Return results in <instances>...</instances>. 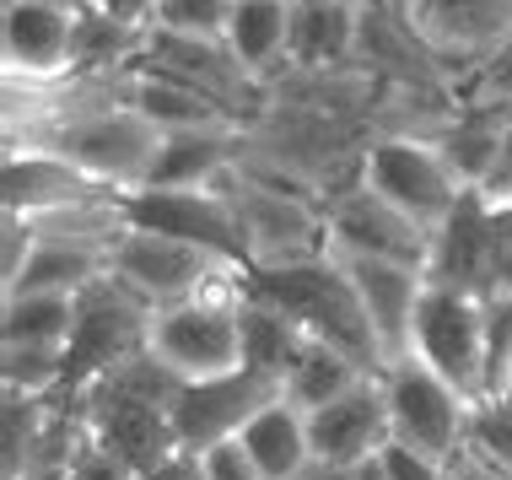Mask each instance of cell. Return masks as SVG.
I'll return each mask as SVG.
<instances>
[{
	"label": "cell",
	"mask_w": 512,
	"mask_h": 480,
	"mask_svg": "<svg viewBox=\"0 0 512 480\" xmlns=\"http://www.w3.org/2000/svg\"><path fill=\"white\" fill-rule=\"evenodd\" d=\"M92 11H103V17H114L124 27H141V33L157 27V0H92Z\"/></svg>",
	"instance_id": "cell-40"
},
{
	"label": "cell",
	"mask_w": 512,
	"mask_h": 480,
	"mask_svg": "<svg viewBox=\"0 0 512 480\" xmlns=\"http://www.w3.org/2000/svg\"><path fill=\"white\" fill-rule=\"evenodd\" d=\"M0 383L17 394L65 389V346H0Z\"/></svg>",
	"instance_id": "cell-31"
},
{
	"label": "cell",
	"mask_w": 512,
	"mask_h": 480,
	"mask_svg": "<svg viewBox=\"0 0 512 480\" xmlns=\"http://www.w3.org/2000/svg\"><path fill=\"white\" fill-rule=\"evenodd\" d=\"M130 103L157 125L162 135H200V130H243V119L232 108H221L211 92L189 87L178 76H162V71H146L135 65L130 71Z\"/></svg>",
	"instance_id": "cell-24"
},
{
	"label": "cell",
	"mask_w": 512,
	"mask_h": 480,
	"mask_svg": "<svg viewBox=\"0 0 512 480\" xmlns=\"http://www.w3.org/2000/svg\"><path fill=\"white\" fill-rule=\"evenodd\" d=\"M378 464H383V475H389V480H453L442 459L421 454V448H410V443H399V437H389V443L378 448Z\"/></svg>",
	"instance_id": "cell-36"
},
{
	"label": "cell",
	"mask_w": 512,
	"mask_h": 480,
	"mask_svg": "<svg viewBox=\"0 0 512 480\" xmlns=\"http://www.w3.org/2000/svg\"><path fill=\"white\" fill-rule=\"evenodd\" d=\"M248 286L259 297H270L275 308H286L313 340H329L351 362H362L367 373H383L378 335H372L367 308L356 297L351 276H345V265L335 259V249H324L318 259H302V265H286V270H248Z\"/></svg>",
	"instance_id": "cell-4"
},
{
	"label": "cell",
	"mask_w": 512,
	"mask_h": 480,
	"mask_svg": "<svg viewBox=\"0 0 512 480\" xmlns=\"http://www.w3.org/2000/svg\"><path fill=\"white\" fill-rule=\"evenodd\" d=\"M448 475H453V480H512L507 470H496L491 459H480L475 448H464V454L448 464Z\"/></svg>",
	"instance_id": "cell-42"
},
{
	"label": "cell",
	"mask_w": 512,
	"mask_h": 480,
	"mask_svg": "<svg viewBox=\"0 0 512 480\" xmlns=\"http://www.w3.org/2000/svg\"><path fill=\"white\" fill-rule=\"evenodd\" d=\"M491 200V195H486ZM512 292V200H491V265H486V297Z\"/></svg>",
	"instance_id": "cell-35"
},
{
	"label": "cell",
	"mask_w": 512,
	"mask_h": 480,
	"mask_svg": "<svg viewBox=\"0 0 512 480\" xmlns=\"http://www.w3.org/2000/svg\"><path fill=\"white\" fill-rule=\"evenodd\" d=\"M135 65L162 71V76H178V81H189V87L211 92V98L221 108H232L243 125H254V119L265 114V103H270V87L248 71L238 54H232L227 38H189V33L151 27L146 49H141V60H135Z\"/></svg>",
	"instance_id": "cell-12"
},
{
	"label": "cell",
	"mask_w": 512,
	"mask_h": 480,
	"mask_svg": "<svg viewBox=\"0 0 512 480\" xmlns=\"http://www.w3.org/2000/svg\"><path fill=\"white\" fill-rule=\"evenodd\" d=\"M238 437L248 443V454H254V464H259V475H265V480H302L313 470L308 410H297L286 394H275V400L259 410Z\"/></svg>",
	"instance_id": "cell-26"
},
{
	"label": "cell",
	"mask_w": 512,
	"mask_h": 480,
	"mask_svg": "<svg viewBox=\"0 0 512 480\" xmlns=\"http://www.w3.org/2000/svg\"><path fill=\"white\" fill-rule=\"evenodd\" d=\"M362 378H367L362 362H351L340 346L308 335L302 351H297V362L286 367V400H292L297 410H318V405H329L335 394H345L351 383H362Z\"/></svg>",
	"instance_id": "cell-30"
},
{
	"label": "cell",
	"mask_w": 512,
	"mask_h": 480,
	"mask_svg": "<svg viewBox=\"0 0 512 480\" xmlns=\"http://www.w3.org/2000/svg\"><path fill=\"white\" fill-rule=\"evenodd\" d=\"M221 195L238 211L248 270H286V265H302V259H318L329 249L324 200L313 189L286 184V178L238 162L221 178Z\"/></svg>",
	"instance_id": "cell-3"
},
{
	"label": "cell",
	"mask_w": 512,
	"mask_h": 480,
	"mask_svg": "<svg viewBox=\"0 0 512 480\" xmlns=\"http://www.w3.org/2000/svg\"><path fill=\"white\" fill-rule=\"evenodd\" d=\"M437 146L448 152V162L459 168L469 189H486L496 168H502L507 135H512V103L496 98H453L448 119L432 130Z\"/></svg>",
	"instance_id": "cell-23"
},
{
	"label": "cell",
	"mask_w": 512,
	"mask_h": 480,
	"mask_svg": "<svg viewBox=\"0 0 512 480\" xmlns=\"http://www.w3.org/2000/svg\"><path fill=\"white\" fill-rule=\"evenodd\" d=\"M173 389H178V378L151 351L130 356L114 373L81 383L76 405H81V421H87V443L114 454L119 464H130L135 475H146L151 464L178 448L173 410H168Z\"/></svg>",
	"instance_id": "cell-1"
},
{
	"label": "cell",
	"mask_w": 512,
	"mask_h": 480,
	"mask_svg": "<svg viewBox=\"0 0 512 480\" xmlns=\"http://www.w3.org/2000/svg\"><path fill=\"white\" fill-rule=\"evenodd\" d=\"M453 98H496V103H512V38L496 49V60H486L469 81L453 87Z\"/></svg>",
	"instance_id": "cell-38"
},
{
	"label": "cell",
	"mask_w": 512,
	"mask_h": 480,
	"mask_svg": "<svg viewBox=\"0 0 512 480\" xmlns=\"http://www.w3.org/2000/svg\"><path fill=\"white\" fill-rule=\"evenodd\" d=\"M394 11L453 87L496 60V49L512 38V0H399Z\"/></svg>",
	"instance_id": "cell-10"
},
{
	"label": "cell",
	"mask_w": 512,
	"mask_h": 480,
	"mask_svg": "<svg viewBox=\"0 0 512 480\" xmlns=\"http://www.w3.org/2000/svg\"><path fill=\"white\" fill-rule=\"evenodd\" d=\"M71 470H76V464H71ZM71 470H65V464H33V470L17 475V480H71Z\"/></svg>",
	"instance_id": "cell-44"
},
{
	"label": "cell",
	"mask_w": 512,
	"mask_h": 480,
	"mask_svg": "<svg viewBox=\"0 0 512 480\" xmlns=\"http://www.w3.org/2000/svg\"><path fill=\"white\" fill-rule=\"evenodd\" d=\"M410 351L432 373H442L469 405H486L491 394V351H486V297L459 286L426 281L421 313H415Z\"/></svg>",
	"instance_id": "cell-8"
},
{
	"label": "cell",
	"mask_w": 512,
	"mask_h": 480,
	"mask_svg": "<svg viewBox=\"0 0 512 480\" xmlns=\"http://www.w3.org/2000/svg\"><path fill=\"white\" fill-rule=\"evenodd\" d=\"M480 459H491L496 470L512 475V400H486L475 405V416H469V443Z\"/></svg>",
	"instance_id": "cell-33"
},
{
	"label": "cell",
	"mask_w": 512,
	"mask_h": 480,
	"mask_svg": "<svg viewBox=\"0 0 512 480\" xmlns=\"http://www.w3.org/2000/svg\"><path fill=\"white\" fill-rule=\"evenodd\" d=\"M119 189L98 184L81 173L71 157L44 152V146H22L0 162V205L11 216H60V211H87V205H119Z\"/></svg>",
	"instance_id": "cell-16"
},
{
	"label": "cell",
	"mask_w": 512,
	"mask_h": 480,
	"mask_svg": "<svg viewBox=\"0 0 512 480\" xmlns=\"http://www.w3.org/2000/svg\"><path fill=\"white\" fill-rule=\"evenodd\" d=\"M238 0H157V27L189 38H227Z\"/></svg>",
	"instance_id": "cell-32"
},
{
	"label": "cell",
	"mask_w": 512,
	"mask_h": 480,
	"mask_svg": "<svg viewBox=\"0 0 512 480\" xmlns=\"http://www.w3.org/2000/svg\"><path fill=\"white\" fill-rule=\"evenodd\" d=\"M243 303H248V270L216 281L211 292L189 297V303L151 313V340L146 351L178 383H205L227 378L243 367Z\"/></svg>",
	"instance_id": "cell-5"
},
{
	"label": "cell",
	"mask_w": 512,
	"mask_h": 480,
	"mask_svg": "<svg viewBox=\"0 0 512 480\" xmlns=\"http://www.w3.org/2000/svg\"><path fill=\"white\" fill-rule=\"evenodd\" d=\"M486 265H491V200H486V189H464V200L432 232L426 281L486 297Z\"/></svg>",
	"instance_id": "cell-21"
},
{
	"label": "cell",
	"mask_w": 512,
	"mask_h": 480,
	"mask_svg": "<svg viewBox=\"0 0 512 480\" xmlns=\"http://www.w3.org/2000/svg\"><path fill=\"white\" fill-rule=\"evenodd\" d=\"M351 276L356 297L367 308V324L378 335V351H383V367L394 356L410 351V335H415V313H421V292H426V270L421 265H399V259H362V254H335Z\"/></svg>",
	"instance_id": "cell-18"
},
{
	"label": "cell",
	"mask_w": 512,
	"mask_h": 480,
	"mask_svg": "<svg viewBox=\"0 0 512 480\" xmlns=\"http://www.w3.org/2000/svg\"><path fill=\"white\" fill-rule=\"evenodd\" d=\"M302 480H362V464H313Z\"/></svg>",
	"instance_id": "cell-43"
},
{
	"label": "cell",
	"mask_w": 512,
	"mask_h": 480,
	"mask_svg": "<svg viewBox=\"0 0 512 480\" xmlns=\"http://www.w3.org/2000/svg\"><path fill=\"white\" fill-rule=\"evenodd\" d=\"M44 6H60V11H87L92 0H44Z\"/></svg>",
	"instance_id": "cell-45"
},
{
	"label": "cell",
	"mask_w": 512,
	"mask_h": 480,
	"mask_svg": "<svg viewBox=\"0 0 512 480\" xmlns=\"http://www.w3.org/2000/svg\"><path fill=\"white\" fill-rule=\"evenodd\" d=\"M378 383H383V405H389V432L399 443L421 448V454H432L442 464H453L464 454L475 405L442 373H432L415 351H405L383 367Z\"/></svg>",
	"instance_id": "cell-9"
},
{
	"label": "cell",
	"mask_w": 512,
	"mask_h": 480,
	"mask_svg": "<svg viewBox=\"0 0 512 480\" xmlns=\"http://www.w3.org/2000/svg\"><path fill=\"white\" fill-rule=\"evenodd\" d=\"M302 340H308V329H302L286 308H275L270 297H259L254 286H248V303H243V367L286 383V367L297 362Z\"/></svg>",
	"instance_id": "cell-28"
},
{
	"label": "cell",
	"mask_w": 512,
	"mask_h": 480,
	"mask_svg": "<svg viewBox=\"0 0 512 480\" xmlns=\"http://www.w3.org/2000/svg\"><path fill=\"white\" fill-rule=\"evenodd\" d=\"M151 313L157 308L135 297L119 276L92 281L76 297V329L65 340V389H81V383L124 367L130 356H141L151 340Z\"/></svg>",
	"instance_id": "cell-11"
},
{
	"label": "cell",
	"mask_w": 512,
	"mask_h": 480,
	"mask_svg": "<svg viewBox=\"0 0 512 480\" xmlns=\"http://www.w3.org/2000/svg\"><path fill=\"white\" fill-rule=\"evenodd\" d=\"M227 44L270 87L275 76L292 71V0H238Z\"/></svg>",
	"instance_id": "cell-25"
},
{
	"label": "cell",
	"mask_w": 512,
	"mask_h": 480,
	"mask_svg": "<svg viewBox=\"0 0 512 480\" xmlns=\"http://www.w3.org/2000/svg\"><path fill=\"white\" fill-rule=\"evenodd\" d=\"M76 17L44 0H0V65L6 81H60L76 71Z\"/></svg>",
	"instance_id": "cell-17"
},
{
	"label": "cell",
	"mask_w": 512,
	"mask_h": 480,
	"mask_svg": "<svg viewBox=\"0 0 512 480\" xmlns=\"http://www.w3.org/2000/svg\"><path fill=\"white\" fill-rule=\"evenodd\" d=\"M324 227L335 254H362V259H399V265H421L432 259V227H421L399 205H389L378 189L362 178L329 189L324 195Z\"/></svg>",
	"instance_id": "cell-13"
},
{
	"label": "cell",
	"mask_w": 512,
	"mask_h": 480,
	"mask_svg": "<svg viewBox=\"0 0 512 480\" xmlns=\"http://www.w3.org/2000/svg\"><path fill=\"white\" fill-rule=\"evenodd\" d=\"M76 329V297L11 292L0 297V346H65Z\"/></svg>",
	"instance_id": "cell-29"
},
{
	"label": "cell",
	"mask_w": 512,
	"mask_h": 480,
	"mask_svg": "<svg viewBox=\"0 0 512 480\" xmlns=\"http://www.w3.org/2000/svg\"><path fill=\"white\" fill-rule=\"evenodd\" d=\"M248 130V125H243ZM243 130H200V135H168L157 157V173L151 184H178V189H195V184H221L232 168L243 162Z\"/></svg>",
	"instance_id": "cell-27"
},
{
	"label": "cell",
	"mask_w": 512,
	"mask_h": 480,
	"mask_svg": "<svg viewBox=\"0 0 512 480\" xmlns=\"http://www.w3.org/2000/svg\"><path fill=\"white\" fill-rule=\"evenodd\" d=\"M275 394H286L281 378L254 373V367H238L227 378H205V383H178L173 389V432L184 448H211L221 437H238L248 421L265 410Z\"/></svg>",
	"instance_id": "cell-15"
},
{
	"label": "cell",
	"mask_w": 512,
	"mask_h": 480,
	"mask_svg": "<svg viewBox=\"0 0 512 480\" xmlns=\"http://www.w3.org/2000/svg\"><path fill=\"white\" fill-rule=\"evenodd\" d=\"M367 189H378L389 205L415 216L421 227H442V216L464 200V178L437 146V135L421 130H378L362 146V168H356Z\"/></svg>",
	"instance_id": "cell-6"
},
{
	"label": "cell",
	"mask_w": 512,
	"mask_h": 480,
	"mask_svg": "<svg viewBox=\"0 0 512 480\" xmlns=\"http://www.w3.org/2000/svg\"><path fill=\"white\" fill-rule=\"evenodd\" d=\"M238 270H248V265H238V259H227L216 249H200L189 238H173V232L135 227V222H124L114 249H108V276H119L151 308L189 303V297L211 292L216 281L238 276Z\"/></svg>",
	"instance_id": "cell-7"
},
{
	"label": "cell",
	"mask_w": 512,
	"mask_h": 480,
	"mask_svg": "<svg viewBox=\"0 0 512 480\" xmlns=\"http://www.w3.org/2000/svg\"><path fill=\"white\" fill-rule=\"evenodd\" d=\"M108 249H114V243H103V238H76V232L33 227V249H27L17 276L0 281V297H11V292H65V297H81L92 281L108 276Z\"/></svg>",
	"instance_id": "cell-22"
},
{
	"label": "cell",
	"mask_w": 512,
	"mask_h": 480,
	"mask_svg": "<svg viewBox=\"0 0 512 480\" xmlns=\"http://www.w3.org/2000/svg\"><path fill=\"white\" fill-rule=\"evenodd\" d=\"M486 351H491V394L512 389V292H496L486 297Z\"/></svg>",
	"instance_id": "cell-34"
},
{
	"label": "cell",
	"mask_w": 512,
	"mask_h": 480,
	"mask_svg": "<svg viewBox=\"0 0 512 480\" xmlns=\"http://www.w3.org/2000/svg\"><path fill=\"white\" fill-rule=\"evenodd\" d=\"M124 222L173 232V238H189V243H200V249H216V254L248 265L238 211H232V200L221 195V184H195V189L146 184V189H135V195H124Z\"/></svg>",
	"instance_id": "cell-14"
},
{
	"label": "cell",
	"mask_w": 512,
	"mask_h": 480,
	"mask_svg": "<svg viewBox=\"0 0 512 480\" xmlns=\"http://www.w3.org/2000/svg\"><path fill=\"white\" fill-rule=\"evenodd\" d=\"M141 480H205V464H200L195 448H184V443H178L173 454H168V459H157V464H151V470H146Z\"/></svg>",
	"instance_id": "cell-41"
},
{
	"label": "cell",
	"mask_w": 512,
	"mask_h": 480,
	"mask_svg": "<svg viewBox=\"0 0 512 480\" xmlns=\"http://www.w3.org/2000/svg\"><path fill=\"white\" fill-rule=\"evenodd\" d=\"M389 405H383V383L378 373H367L362 383H351L345 394H335L329 405L308 410V443L313 464H367L389 443Z\"/></svg>",
	"instance_id": "cell-19"
},
{
	"label": "cell",
	"mask_w": 512,
	"mask_h": 480,
	"mask_svg": "<svg viewBox=\"0 0 512 480\" xmlns=\"http://www.w3.org/2000/svg\"><path fill=\"white\" fill-rule=\"evenodd\" d=\"M200 464H205V480H265L243 437H221V443L200 448Z\"/></svg>",
	"instance_id": "cell-37"
},
{
	"label": "cell",
	"mask_w": 512,
	"mask_h": 480,
	"mask_svg": "<svg viewBox=\"0 0 512 480\" xmlns=\"http://www.w3.org/2000/svg\"><path fill=\"white\" fill-rule=\"evenodd\" d=\"M71 480H141V475H135L130 464H119L114 454H103V448H92V443H87V454L76 459Z\"/></svg>",
	"instance_id": "cell-39"
},
{
	"label": "cell",
	"mask_w": 512,
	"mask_h": 480,
	"mask_svg": "<svg viewBox=\"0 0 512 480\" xmlns=\"http://www.w3.org/2000/svg\"><path fill=\"white\" fill-rule=\"evenodd\" d=\"M367 0H292V76L351 71L362 54Z\"/></svg>",
	"instance_id": "cell-20"
},
{
	"label": "cell",
	"mask_w": 512,
	"mask_h": 480,
	"mask_svg": "<svg viewBox=\"0 0 512 480\" xmlns=\"http://www.w3.org/2000/svg\"><path fill=\"white\" fill-rule=\"evenodd\" d=\"M38 146H44V152L71 157L81 173H92L98 184L119 189V195H135V189L151 184L168 135H162L141 108L130 103V81H124L119 92H108V98L76 108V114L65 119V125H54ZM17 152H22V146H17Z\"/></svg>",
	"instance_id": "cell-2"
}]
</instances>
